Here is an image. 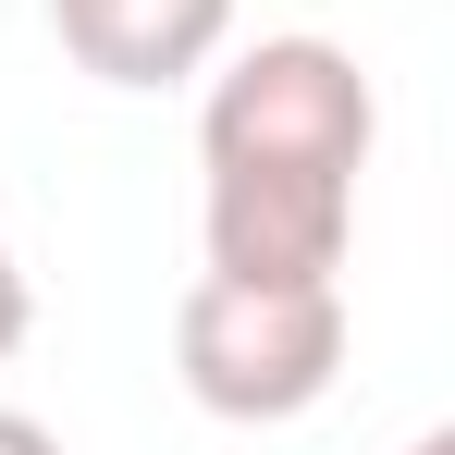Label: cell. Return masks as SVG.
I'll return each mask as SVG.
<instances>
[{
    "instance_id": "obj_6",
    "label": "cell",
    "mask_w": 455,
    "mask_h": 455,
    "mask_svg": "<svg viewBox=\"0 0 455 455\" xmlns=\"http://www.w3.org/2000/svg\"><path fill=\"white\" fill-rule=\"evenodd\" d=\"M0 455H62V443H50V431H37L25 406H0Z\"/></svg>"
},
{
    "instance_id": "obj_1",
    "label": "cell",
    "mask_w": 455,
    "mask_h": 455,
    "mask_svg": "<svg viewBox=\"0 0 455 455\" xmlns=\"http://www.w3.org/2000/svg\"><path fill=\"white\" fill-rule=\"evenodd\" d=\"M172 370H185V394L210 419L283 431L345 370V283H234V271H197L185 307H172Z\"/></svg>"
},
{
    "instance_id": "obj_3",
    "label": "cell",
    "mask_w": 455,
    "mask_h": 455,
    "mask_svg": "<svg viewBox=\"0 0 455 455\" xmlns=\"http://www.w3.org/2000/svg\"><path fill=\"white\" fill-rule=\"evenodd\" d=\"M357 246L345 172H210V271L234 283H332Z\"/></svg>"
},
{
    "instance_id": "obj_2",
    "label": "cell",
    "mask_w": 455,
    "mask_h": 455,
    "mask_svg": "<svg viewBox=\"0 0 455 455\" xmlns=\"http://www.w3.org/2000/svg\"><path fill=\"white\" fill-rule=\"evenodd\" d=\"M370 136H381V99L357 75V50H332V37H259L197 99V160L210 172H345L357 185Z\"/></svg>"
},
{
    "instance_id": "obj_7",
    "label": "cell",
    "mask_w": 455,
    "mask_h": 455,
    "mask_svg": "<svg viewBox=\"0 0 455 455\" xmlns=\"http://www.w3.org/2000/svg\"><path fill=\"white\" fill-rule=\"evenodd\" d=\"M406 455H455V431H419V443H406Z\"/></svg>"
},
{
    "instance_id": "obj_4",
    "label": "cell",
    "mask_w": 455,
    "mask_h": 455,
    "mask_svg": "<svg viewBox=\"0 0 455 455\" xmlns=\"http://www.w3.org/2000/svg\"><path fill=\"white\" fill-rule=\"evenodd\" d=\"M50 37L99 86H185L234 50V0H50Z\"/></svg>"
},
{
    "instance_id": "obj_5",
    "label": "cell",
    "mask_w": 455,
    "mask_h": 455,
    "mask_svg": "<svg viewBox=\"0 0 455 455\" xmlns=\"http://www.w3.org/2000/svg\"><path fill=\"white\" fill-rule=\"evenodd\" d=\"M37 332V296H25V271H12V246H0V357Z\"/></svg>"
}]
</instances>
